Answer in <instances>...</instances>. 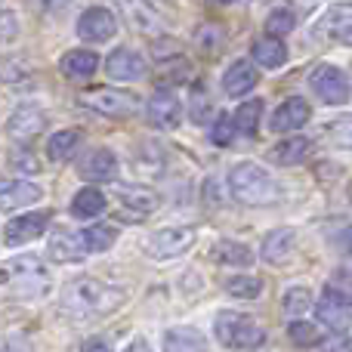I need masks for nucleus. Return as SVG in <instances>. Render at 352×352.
I'll use <instances>...</instances> for the list:
<instances>
[{"mask_svg":"<svg viewBox=\"0 0 352 352\" xmlns=\"http://www.w3.org/2000/svg\"><path fill=\"white\" fill-rule=\"evenodd\" d=\"M43 188H37L34 182L25 179H3L0 176V210H19V207H28L34 201H41Z\"/></svg>","mask_w":352,"mask_h":352,"instance_id":"12","label":"nucleus"},{"mask_svg":"<svg viewBox=\"0 0 352 352\" xmlns=\"http://www.w3.org/2000/svg\"><path fill=\"white\" fill-rule=\"evenodd\" d=\"M78 102L87 105V109H93L96 115H102V118H130L136 111V105H140V99H136L133 93H127V90L93 87V90L80 93Z\"/></svg>","mask_w":352,"mask_h":352,"instance_id":"4","label":"nucleus"},{"mask_svg":"<svg viewBox=\"0 0 352 352\" xmlns=\"http://www.w3.org/2000/svg\"><path fill=\"white\" fill-rule=\"evenodd\" d=\"M84 244H80V235H74V232L68 229H56V235L50 238V256L59 263H78L80 256H84Z\"/></svg>","mask_w":352,"mask_h":352,"instance_id":"21","label":"nucleus"},{"mask_svg":"<svg viewBox=\"0 0 352 352\" xmlns=\"http://www.w3.org/2000/svg\"><path fill=\"white\" fill-rule=\"evenodd\" d=\"M217 3H235V0H217Z\"/></svg>","mask_w":352,"mask_h":352,"instance_id":"45","label":"nucleus"},{"mask_svg":"<svg viewBox=\"0 0 352 352\" xmlns=\"http://www.w3.org/2000/svg\"><path fill=\"white\" fill-rule=\"evenodd\" d=\"M59 68L68 74V78L74 80H84V78H93L99 68V56L93 53V50H68L65 56H62Z\"/></svg>","mask_w":352,"mask_h":352,"instance_id":"18","label":"nucleus"},{"mask_svg":"<svg viewBox=\"0 0 352 352\" xmlns=\"http://www.w3.org/2000/svg\"><path fill=\"white\" fill-rule=\"evenodd\" d=\"M105 72H109L111 80H140L146 74V59L130 47H118L105 59Z\"/></svg>","mask_w":352,"mask_h":352,"instance_id":"11","label":"nucleus"},{"mask_svg":"<svg viewBox=\"0 0 352 352\" xmlns=\"http://www.w3.org/2000/svg\"><path fill=\"white\" fill-rule=\"evenodd\" d=\"M328 291H331V294H337V297H343V300H349V303H352V275H346V272H337L334 278H331Z\"/></svg>","mask_w":352,"mask_h":352,"instance_id":"38","label":"nucleus"},{"mask_svg":"<svg viewBox=\"0 0 352 352\" xmlns=\"http://www.w3.org/2000/svg\"><path fill=\"white\" fill-rule=\"evenodd\" d=\"M80 146V130H62L53 140L47 142V155L50 161H68Z\"/></svg>","mask_w":352,"mask_h":352,"instance_id":"28","label":"nucleus"},{"mask_svg":"<svg viewBox=\"0 0 352 352\" xmlns=\"http://www.w3.org/2000/svg\"><path fill=\"white\" fill-rule=\"evenodd\" d=\"M287 334H291V340L297 343V346H322V331H318V324L294 322Z\"/></svg>","mask_w":352,"mask_h":352,"instance_id":"33","label":"nucleus"},{"mask_svg":"<svg viewBox=\"0 0 352 352\" xmlns=\"http://www.w3.org/2000/svg\"><path fill=\"white\" fill-rule=\"evenodd\" d=\"M260 115H263V102L260 99H250V102H244V105H238V111H235V130L241 136H254L256 130H260Z\"/></svg>","mask_w":352,"mask_h":352,"instance_id":"29","label":"nucleus"},{"mask_svg":"<svg viewBox=\"0 0 352 352\" xmlns=\"http://www.w3.org/2000/svg\"><path fill=\"white\" fill-rule=\"evenodd\" d=\"M226 291L232 297H241V300H256L263 294V281L260 278H250V275H235V278L226 281Z\"/></svg>","mask_w":352,"mask_h":352,"instance_id":"32","label":"nucleus"},{"mask_svg":"<svg viewBox=\"0 0 352 352\" xmlns=\"http://www.w3.org/2000/svg\"><path fill=\"white\" fill-rule=\"evenodd\" d=\"M213 334L229 349H256L266 340V331L260 328V322H254L244 312H219L213 322Z\"/></svg>","mask_w":352,"mask_h":352,"instance_id":"3","label":"nucleus"},{"mask_svg":"<svg viewBox=\"0 0 352 352\" xmlns=\"http://www.w3.org/2000/svg\"><path fill=\"white\" fill-rule=\"evenodd\" d=\"M349 198H352V179H349Z\"/></svg>","mask_w":352,"mask_h":352,"instance_id":"46","label":"nucleus"},{"mask_svg":"<svg viewBox=\"0 0 352 352\" xmlns=\"http://www.w3.org/2000/svg\"><path fill=\"white\" fill-rule=\"evenodd\" d=\"M124 303V294L102 285L96 278H80L65 287L62 294V309L72 318H96L105 312H115Z\"/></svg>","mask_w":352,"mask_h":352,"instance_id":"1","label":"nucleus"},{"mask_svg":"<svg viewBox=\"0 0 352 352\" xmlns=\"http://www.w3.org/2000/svg\"><path fill=\"white\" fill-rule=\"evenodd\" d=\"M263 260L272 263V266H281V263L287 260V256L294 254V229H275L266 235V241H263L260 248Z\"/></svg>","mask_w":352,"mask_h":352,"instance_id":"20","label":"nucleus"},{"mask_svg":"<svg viewBox=\"0 0 352 352\" xmlns=\"http://www.w3.org/2000/svg\"><path fill=\"white\" fill-rule=\"evenodd\" d=\"M210 96L204 93V87L201 84H195V90H192V102H188V115H192V121H198V124H204L207 121V115H210Z\"/></svg>","mask_w":352,"mask_h":352,"instance_id":"35","label":"nucleus"},{"mask_svg":"<svg viewBox=\"0 0 352 352\" xmlns=\"http://www.w3.org/2000/svg\"><path fill=\"white\" fill-rule=\"evenodd\" d=\"M78 34L90 43H105L118 34V19L111 10L105 6H90V10L80 12L78 19Z\"/></svg>","mask_w":352,"mask_h":352,"instance_id":"7","label":"nucleus"},{"mask_svg":"<svg viewBox=\"0 0 352 352\" xmlns=\"http://www.w3.org/2000/svg\"><path fill=\"white\" fill-rule=\"evenodd\" d=\"M195 244V229H186V226H167V229H158L148 235L146 250L158 260H170V256L186 254Z\"/></svg>","mask_w":352,"mask_h":352,"instance_id":"6","label":"nucleus"},{"mask_svg":"<svg viewBox=\"0 0 352 352\" xmlns=\"http://www.w3.org/2000/svg\"><path fill=\"white\" fill-rule=\"evenodd\" d=\"M105 210V195L99 188H80L72 201V213L78 219H96Z\"/></svg>","mask_w":352,"mask_h":352,"instance_id":"25","label":"nucleus"},{"mask_svg":"<svg viewBox=\"0 0 352 352\" xmlns=\"http://www.w3.org/2000/svg\"><path fill=\"white\" fill-rule=\"evenodd\" d=\"M291 31H294V12H291V10H275V12H269V19H266V34L285 37V34H291Z\"/></svg>","mask_w":352,"mask_h":352,"instance_id":"34","label":"nucleus"},{"mask_svg":"<svg viewBox=\"0 0 352 352\" xmlns=\"http://www.w3.org/2000/svg\"><path fill=\"white\" fill-rule=\"evenodd\" d=\"M115 238H118V232L111 229V226H90V229H84L80 232V244H84V250L87 254H93V250H109L111 244H115Z\"/></svg>","mask_w":352,"mask_h":352,"instance_id":"30","label":"nucleus"},{"mask_svg":"<svg viewBox=\"0 0 352 352\" xmlns=\"http://www.w3.org/2000/svg\"><path fill=\"white\" fill-rule=\"evenodd\" d=\"M210 140L217 142V146H229V142L235 140V121H232L229 115H219L210 130Z\"/></svg>","mask_w":352,"mask_h":352,"instance_id":"37","label":"nucleus"},{"mask_svg":"<svg viewBox=\"0 0 352 352\" xmlns=\"http://www.w3.org/2000/svg\"><path fill=\"white\" fill-rule=\"evenodd\" d=\"M146 121L158 130H173L182 121V102L173 90H158L146 105Z\"/></svg>","mask_w":352,"mask_h":352,"instance_id":"9","label":"nucleus"},{"mask_svg":"<svg viewBox=\"0 0 352 352\" xmlns=\"http://www.w3.org/2000/svg\"><path fill=\"white\" fill-rule=\"evenodd\" d=\"M322 352H352V343L346 337H331V340L322 346Z\"/></svg>","mask_w":352,"mask_h":352,"instance_id":"43","label":"nucleus"},{"mask_svg":"<svg viewBox=\"0 0 352 352\" xmlns=\"http://www.w3.org/2000/svg\"><path fill=\"white\" fill-rule=\"evenodd\" d=\"M254 87H256V68L250 65L248 59H238L235 65L226 68L223 90L229 93V96H244V93H250Z\"/></svg>","mask_w":352,"mask_h":352,"instance_id":"15","label":"nucleus"},{"mask_svg":"<svg viewBox=\"0 0 352 352\" xmlns=\"http://www.w3.org/2000/svg\"><path fill=\"white\" fill-rule=\"evenodd\" d=\"M229 192L235 201L250 204V207H266L281 198V188H278V182L272 179V173H269L266 167L254 164V161H241V164L232 167Z\"/></svg>","mask_w":352,"mask_h":352,"instance_id":"2","label":"nucleus"},{"mask_svg":"<svg viewBox=\"0 0 352 352\" xmlns=\"http://www.w3.org/2000/svg\"><path fill=\"white\" fill-rule=\"evenodd\" d=\"M349 306H352L349 300H343V297H337V294L324 291V297L318 300V322L328 324L334 334H343V331L349 328V322H352Z\"/></svg>","mask_w":352,"mask_h":352,"instance_id":"13","label":"nucleus"},{"mask_svg":"<svg viewBox=\"0 0 352 352\" xmlns=\"http://www.w3.org/2000/svg\"><path fill=\"white\" fill-rule=\"evenodd\" d=\"M164 352H207V337L195 328H170L164 334Z\"/></svg>","mask_w":352,"mask_h":352,"instance_id":"22","label":"nucleus"},{"mask_svg":"<svg viewBox=\"0 0 352 352\" xmlns=\"http://www.w3.org/2000/svg\"><path fill=\"white\" fill-rule=\"evenodd\" d=\"M309 152H312V140H306V136H291V140H281L278 146L269 152V158H272L275 164L294 167V164H303V161L309 158Z\"/></svg>","mask_w":352,"mask_h":352,"instance_id":"19","label":"nucleus"},{"mask_svg":"<svg viewBox=\"0 0 352 352\" xmlns=\"http://www.w3.org/2000/svg\"><path fill=\"white\" fill-rule=\"evenodd\" d=\"M28 78V72H25L19 62H0V80H6V84H19V80Z\"/></svg>","mask_w":352,"mask_h":352,"instance_id":"40","label":"nucleus"},{"mask_svg":"<svg viewBox=\"0 0 352 352\" xmlns=\"http://www.w3.org/2000/svg\"><path fill=\"white\" fill-rule=\"evenodd\" d=\"M309 84H312V90H316V96L328 105H346L352 96L349 78L337 65H318L316 72H312Z\"/></svg>","mask_w":352,"mask_h":352,"instance_id":"5","label":"nucleus"},{"mask_svg":"<svg viewBox=\"0 0 352 352\" xmlns=\"http://www.w3.org/2000/svg\"><path fill=\"white\" fill-rule=\"evenodd\" d=\"M47 127V118H43V111L41 109H31V105H22V109L16 111V115L10 118V133L16 136V140H22V142H28V140H34L41 130Z\"/></svg>","mask_w":352,"mask_h":352,"instance_id":"17","label":"nucleus"},{"mask_svg":"<svg viewBox=\"0 0 352 352\" xmlns=\"http://www.w3.org/2000/svg\"><path fill=\"white\" fill-rule=\"evenodd\" d=\"M124 12H127L130 25L140 31H155L158 28V12L148 6V0H121Z\"/></svg>","mask_w":352,"mask_h":352,"instance_id":"27","label":"nucleus"},{"mask_svg":"<svg viewBox=\"0 0 352 352\" xmlns=\"http://www.w3.org/2000/svg\"><path fill=\"white\" fill-rule=\"evenodd\" d=\"M16 34H19L16 16H12L10 10H3V12H0V41H12Z\"/></svg>","mask_w":352,"mask_h":352,"instance_id":"41","label":"nucleus"},{"mask_svg":"<svg viewBox=\"0 0 352 352\" xmlns=\"http://www.w3.org/2000/svg\"><path fill=\"white\" fill-rule=\"evenodd\" d=\"M210 256L219 266H250L254 263V250L248 244H235V241H219L210 250Z\"/></svg>","mask_w":352,"mask_h":352,"instance_id":"26","label":"nucleus"},{"mask_svg":"<svg viewBox=\"0 0 352 352\" xmlns=\"http://www.w3.org/2000/svg\"><path fill=\"white\" fill-rule=\"evenodd\" d=\"M80 176H84V179H96V182L115 179L118 176L115 152H109V148H96V152H90L84 158V164H80Z\"/></svg>","mask_w":352,"mask_h":352,"instance_id":"16","label":"nucleus"},{"mask_svg":"<svg viewBox=\"0 0 352 352\" xmlns=\"http://www.w3.org/2000/svg\"><path fill=\"white\" fill-rule=\"evenodd\" d=\"M318 34L331 43H343V47H349L352 43V3L349 0L328 6V12H324L322 22H318Z\"/></svg>","mask_w":352,"mask_h":352,"instance_id":"8","label":"nucleus"},{"mask_svg":"<svg viewBox=\"0 0 352 352\" xmlns=\"http://www.w3.org/2000/svg\"><path fill=\"white\" fill-rule=\"evenodd\" d=\"M124 352H152V346H148L146 340H133V343H130V346L124 349Z\"/></svg>","mask_w":352,"mask_h":352,"instance_id":"44","label":"nucleus"},{"mask_svg":"<svg viewBox=\"0 0 352 352\" xmlns=\"http://www.w3.org/2000/svg\"><path fill=\"white\" fill-rule=\"evenodd\" d=\"M80 352H111V343L105 337H90V340L80 346Z\"/></svg>","mask_w":352,"mask_h":352,"instance_id":"42","label":"nucleus"},{"mask_svg":"<svg viewBox=\"0 0 352 352\" xmlns=\"http://www.w3.org/2000/svg\"><path fill=\"white\" fill-rule=\"evenodd\" d=\"M10 164L16 167V170H22V173H37V170H41V161H37L31 152H16V155H10Z\"/></svg>","mask_w":352,"mask_h":352,"instance_id":"39","label":"nucleus"},{"mask_svg":"<svg viewBox=\"0 0 352 352\" xmlns=\"http://www.w3.org/2000/svg\"><path fill=\"white\" fill-rule=\"evenodd\" d=\"M118 201L127 210H136V217H148L155 210V204H158V198L148 188H136V186H118Z\"/></svg>","mask_w":352,"mask_h":352,"instance_id":"24","label":"nucleus"},{"mask_svg":"<svg viewBox=\"0 0 352 352\" xmlns=\"http://www.w3.org/2000/svg\"><path fill=\"white\" fill-rule=\"evenodd\" d=\"M328 136H331V142H337V146L352 148V118H337V121H331Z\"/></svg>","mask_w":352,"mask_h":352,"instance_id":"36","label":"nucleus"},{"mask_svg":"<svg viewBox=\"0 0 352 352\" xmlns=\"http://www.w3.org/2000/svg\"><path fill=\"white\" fill-rule=\"evenodd\" d=\"M254 59L260 62L263 68H281L287 62V47L281 37H260V41H254Z\"/></svg>","mask_w":352,"mask_h":352,"instance_id":"23","label":"nucleus"},{"mask_svg":"<svg viewBox=\"0 0 352 352\" xmlns=\"http://www.w3.org/2000/svg\"><path fill=\"white\" fill-rule=\"evenodd\" d=\"M309 306H312V294H309V287H291V291L281 297V312H285L287 318H297V316H303V312H309Z\"/></svg>","mask_w":352,"mask_h":352,"instance_id":"31","label":"nucleus"},{"mask_svg":"<svg viewBox=\"0 0 352 352\" xmlns=\"http://www.w3.org/2000/svg\"><path fill=\"white\" fill-rule=\"evenodd\" d=\"M50 219H53V210H47V207H43V210L16 217L12 223H6V244H10V248H19V244L43 235V229L50 226Z\"/></svg>","mask_w":352,"mask_h":352,"instance_id":"10","label":"nucleus"},{"mask_svg":"<svg viewBox=\"0 0 352 352\" xmlns=\"http://www.w3.org/2000/svg\"><path fill=\"white\" fill-rule=\"evenodd\" d=\"M309 115H312L309 102H306V99H300V96H291V99H285V102L275 109V115H272V130H275V133H287V130H297V127H303V124L309 121Z\"/></svg>","mask_w":352,"mask_h":352,"instance_id":"14","label":"nucleus"}]
</instances>
